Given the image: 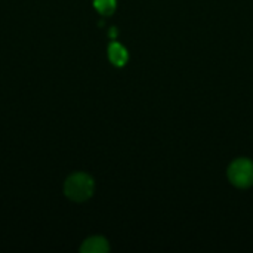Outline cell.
<instances>
[{"instance_id": "6da1fadb", "label": "cell", "mask_w": 253, "mask_h": 253, "mask_svg": "<svg viewBox=\"0 0 253 253\" xmlns=\"http://www.w3.org/2000/svg\"><path fill=\"white\" fill-rule=\"evenodd\" d=\"M95 193V181L86 172H74L64 182V194L74 203L89 200Z\"/></svg>"}, {"instance_id": "7a4b0ae2", "label": "cell", "mask_w": 253, "mask_h": 253, "mask_svg": "<svg viewBox=\"0 0 253 253\" xmlns=\"http://www.w3.org/2000/svg\"><path fill=\"white\" fill-rule=\"evenodd\" d=\"M228 181L237 188H249L253 185V162L249 159H236L227 170Z\"/></svg>"}, {"instance_id": "3957f363", "label": "cell", "mask_w": 253, "mask_h": 253, "mask_svg": "<svg viewBox=\"0 0 253 253\" xmlns=\"http://www.w3.org/2000/svg\"><path fill=\"white\" fill-rule=\"evenodd\" d=\"M107 53H108V59L110 62L114 65V67H125L127 64V59H129V53H127V49L117 43V42H111L108 44V49H107Z\"/></svg>"}, {"instance_id": "277c9868", "label": "cell", "mask_w": 253, "mask_h": 253, "mask_svg": "<svg viewBox=\"0 0 253 253\" xmlns=\"http://www.w3.org/2000/svg\"><path fill=\"white\" fill-rule=\"evenodd\" d=\"M110 251L108 240L102 236H92L83 242L80 246L82 253H107Z\"/></svg>"}, {"instance_id": "5b68a950", "label": "cell", "mask_w": 253, "mask_h": 253, "mask_svg": "<svg viewBox=\"0 0 253 253\" xmlns=\"http://www.w3.org/2000/svg\"><path fill=\"white\" fill-rule=\"evenodd\" d=\"M93 7L102 16H111L117 9V0H93Z\"/></svg>"}, {"instance_id": "8992f818", "label": "cell", "mask_w": 253, "mask_h": 253, "mask_svg": "<svg viewBox=\"0 0 253 253\" xmlns=\"http://www.w3.org/2000/svg\"><path fill=\"white\" fill-rule=\"evenodd\" d=\"M117 34H119L117 28H116V27H111V28H110V31H108V36H110L111 39H116V37H117Z\"/></svg>"}]
</instances>
